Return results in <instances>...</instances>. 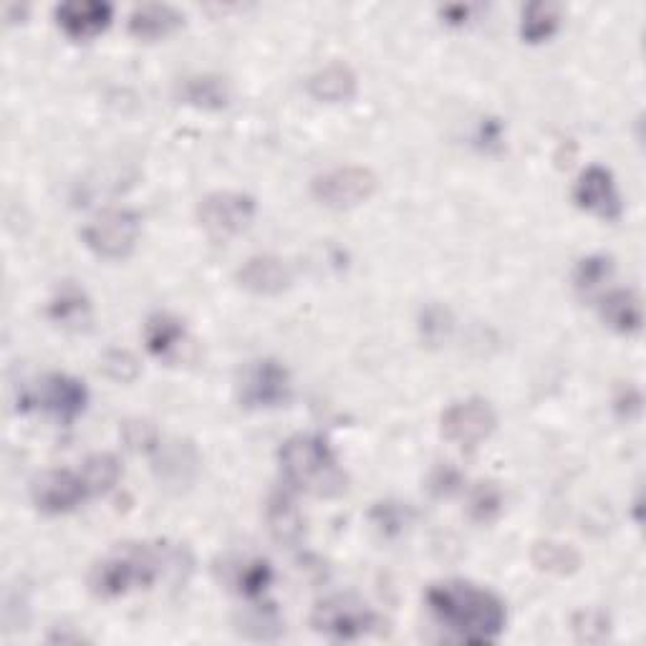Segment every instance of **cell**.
<instances>
[{
	"label": "cell",
	"instance_id": "cell-1",
	"mask_svg": "<svg viewBox=\"0 0 646 646\" xmlns=\"http://www.w3.org/2000/svg\"><path fill=\"white\" fill-rule=\"evenodd\" d=\"M427 606L444 629L470 644L495 642L507 621L505 603L470 581H442L430 586Z\"/></svg>",
	"mask_w": 646,
	"mask_h": 646
},
{
	"label": "cell",
	"instance_id": "cell-2",
	"mask_svg": "<svg viewBox=\"0 0 646 646\" xmlns=\"http://www.w3.org/2000/svg\"><path fill=\"white\" fill-rule=\"evenodd\" d=\"M188 565L190 561H184L182 548L169 543L127 546L94 565L92 591L104 599H117L136 588L155 586L165 571L180 573Z\"/></svg>",
	"mask_w": 646,
	"mask_h": 646
},
{
	"label": "cell",
	"instance_id": "cell-3",
	"mask_svg": "<svg viewBox=\"0 0 646 646\" xmlns=\"http://www.w3.org/2000/svg\"><path fill=\"white\" fill-rule=\"evenodd\" d=\"M280 470L296 490L319 498H336L346 490V472L338 465L328 442L316 434H296L278 452Z\"/></svg>",
	"mask_w": 646,
	"mask_h": 646
},
{
	"label": "cell",
	"instance_id": "cell-4",
	"mask_svg": "<svg viewBox=\"0 0 646 646\" xmlns=\"http://www.w3.org/2000/svg\"><path fill=\"white\" fill-rule=\"evenodd\" d=\"M142 232V217L134 210H107L86 223L81 230L86 248L99 258L119 261L132 253Z\"/></svg>",
	"mask_w": 646,
	"mask_h": 646
},
{
	"label": "cell",
	"instance_id": "cell-5",
	"mask_svg": "<svg viewBox=\"0 0 646 646\" xmlns=\"http://www.w3.org/2000/svg\"><path fill=\"white\" fill-rule=\"evenodd\" d=\"M311 624L319 634H326L331 639L351 642V639H361V636H367L369 632H374L379 619L367 603L357 599V596L338 594L316 603Z\"/></svg>",
	"mask_w": 646,
	"mask_h": 646
},
{
	"label": "cell",
	"instance_id": "cell-6",
	"mask_svg": "<svg viewBox=\"0 0 646 646\" xmlns=\"http://www.w3.org/2000/svg\"><path fill=\"white\" fill-rule=\"evenodd\" d=\"M313 198L334 210H349L376 192V177L367 167H338L319 175L311 184Z\"/></svg>",
	"mask_w": 646,
	"mask_h": 646
},
{
	"label": "cell",
	"instance_id": "cell-7",
	"mask_svg": "<svg viewBox=\"0 0 646 646\" xmlns=\"http://www.w3.org/2000/svg\"><path fill=\"white\" fill-rule=\"evenodd\" d=\"M290 399V374L276 359L253 361L240 379V402L248 409H273Z\"/></svg>",
	"mask_w": 646,
	"mask_h": 646
},
{
	"label": "cell",
	"instance_id": "cell-8",
	"mask_svg": "<svg viewBox=\"0 0 646 646\" xmlns=\"http://www.w3.org/2000/svg\"><path fill=\"white\" fill-rule=\"evenodd\" d=\"M200 225L210 236L230 238L238 236L253 223L255 200L242 192H213L198 207Z\"/></svg>",
	"mask_w": 646,
	"mask_h": 646
},
{
	"label": "cell",
	"instance_id": "cell-9",
	"mask_svg": "<svg viewBox=\"0 0 646 646\" xmlns=\"http://www.w3.org/2000/svg\"><path fill=\"white\" fill-rule=\"evenodd\" d=\"M88 392L84 382L69 374H48L36 392L26 394L21 399V407L28 409L31 404L44 407L48 415H53L59 422L71 424L86 409Z\"/></svg>",
	"mask_w": 646,
	"mask_h": 646
},
{
	"label": "cell",
	"instance_id": "cell-10",
	"mask_svg": "<svg viewBox=\"0 0 646 646\" xmlns=\"http://www.w3.org/2000/svg\"><path fill=\"white\" fill-rule=\"evenodd\" d=\"M495 411L484 399L455 402L442 415V434L450 442L463 444V447H475V444L488 440L495 432Z\"/></svg>",
	"mask_w": 646,
	"mask_h": 646
},
{
	"label": "cell",
	"instance_id": "cell-11",
	"mask_svg": "<svg viewBox=\"0 0 646 646\" xmlns=\"http://www.w3.org/2000/svg\"><path fill=\"white\" fill-rule=\"evenodd\" d=\"M88 488L84 475L71 470H48L31 484V498L40 513L61 515L71 513L84 503Z\"/></svg>",
	"mask_w": 646,
	"mask_h": 646
},
{
	"label": "cell",
	"instance_id": "cell-12",
	"mask_svg": "<svg viewBox=\"0 0 646 646\" xmlns=\"http://www.w3.org/2000/svg\"><path fill=\"white\" fill-rule=\"evenodd\" d=\"M573 200H576L581 210L601 217V220H619L621 213H624V202H621L613 175L599 165L586 167L578 175L576 188H573Z\"/></svg>",
	"mask_w": 646,
	"mask_h": 646
},
{
	"label": "cell",
	"instance_id": "cell-13",
	"mask_svg": "<svg viewBox=\"0 0 646 646\" xmlns=\"http://www.w3.org/2000/svg\"><path fill=\"white\" fill-rule=\"evenodd\" d=\"M53 13L63 34L76 40H86L109 26L115 11L104 0H67V3L56 5Z\"/></svg>",
	"mask_w": 646,
	"mask_h": 646
},
{
	"label": "cell",
	"instance_id": "cell-14",
	"mask_svg": "<svg viewBox=\"0 0 646 646\" xmlns=\"http://www.w3.org/2000/svg\"><path fill=\"white\" fill-rule=\"evenodd\" d=\"M290 268L276 255H253L238 271V283L250 294L276 296L290 286Z\"/></svg>",
	"mask_w": 646,
	"mask_h": 646
},
{
	"label": "cell",
	"instance_id": "cell-15",
	"mask_svg": "<svg viewBox=\"0 0 646 646\" xmlns=\"http://www.w3.org/2000/svg\"><path fill=\"white\" fill-rule=\"evenodd\" d=\"M184 23V15L169 3L136 5L129 15V34L142 40H157L177 31Z\"/></svg>",
	"mask_w": 646,
	"mask_h": 646
},
{
	"label": "cell",
	"instance_id": "cell-16",
	"mask_svg": "<svg viewBox=\"0 0 646 646\" xmlns=\"http://www.w3.org/2000/svg\"><path fill=\"white\" fill-rule=\"evenodd\" d=\"M599 313L603 323L619 334H636L642 328V298L629 288L611 290L601 298Z\"/></svg>",
	"mask_w": 646,
	"mask_h": 646
},
{
	"label": "cell",
	"instance_id": "cell-17",
	"mask_svg": "<svg viewBox=\"0 0 646 646\" xmlns=\"http://www.w3.org/2000/svg\"><path fill=\"white\" fill-rule=\"evenodd\" d=\"M309 94L319 101H349L357 94V74L346 63H328L309 79Z\"/></svg>",
	"mask_w": 646,
	"mask_h": 646
},
{
	"label": "cell",
	"instance_id": "cell-18",
	"mask_svg": "<svg viewBox=\"0 0 646 646\" xmlns=\"http://www.w3.org/2000/svg\"><path fill=\"white\" fill-rule=\"evenodd\" d=\"M265 518H268V528L273 538L280 540L286 546H296L298 540L303 538V515L298 511L294 500L288 495H273L268 503V511H265Z\"/></svg>",
	"mask_w": 646,
	"mask_h": 646
},
{
	"label": "cell",
	"instance_id": "cell-19",
	"mask_svg": "<svg viewBox=\"0 0 646 646\" xmlns=\"http://www.w3.org/2000/svg\"><path fill=\"white\" fill-rule=\"evenodd\" d=\"M184 342V326L180 319L169 316V313H155L144 326V344L152 357L167 359L180 349Z\"/></svg>",
	"mask_w": 646,
	"mask_h": 646
},
{
	"label": "cell",
	"instance_id": "cell-20",
	"mask_svg": "<svg viewBox=\"0 0 646 646\" xmlns=\"http://www.w3.org/2000/svg\"><path fill=\"white\" fill-rule=\"evenodd\" d=\"M561 5L546 3V0L528 3L521 15V36L528 44H543L561 28Z\"/></svg>",
	"mask_w": 646,
	"mask_h": 646
},
{
	"label": "cell",
	"instance_id": "cell-21",
	"mask_svg": "<svg viewBox=\"0 0 646 646\" xmlns=\"http://www.w3.org/2000/svg\"><path fill=\"white\" fill-rule=\"evenodd\" d=\"M182 99L192 104V107L223 109L230 101V86L228 81L213 74L190 76L182 84Z\"/></svg>",
	"mask_w": 646,
	"mask_h": 646
},
{
	"label": "cell",
	"instance_id": "cell-22",
	"mask_svg": "<svg viewBox=\"0 0 646 646\" xmlns=\"http://www.w3.org/2000/svg\"><path fill=\"white\" fill-rule=\"evenodd\" d=\"M88 298L84 290L76 286H63L59 294L53 296V301L48 303V316H51L59 326L67 328H81L88 321Z\"/></svg>",
	"mask_w": 646,
	"mask_h": 646
},
{
	"label": "cell",
	"instance_id": "cell-23",
	"mask_svg": "<svg viewBox=\"0 0 646 646\" xmlns=\"http://www.w3.org/2000/svg\"><path fill=\"white\" fill-rule=\"evenodd\" d=\"M81 475H84L88 495H104V492H109L119 482L121 465L115 455L101 452V455H92L86 459Z\"/></svg>",
	"mask_w": 646,
	"mask_h": 646
},
{
	"label": "cell",
	"instance_id": "cell-24",
	"mask_svg": "<svg viewBox=\"0 0 646 646\" xmlns=\"http://www.w3.org/2000/svg\"><path fill=\"white\" fill-rule=\"evenodd\" d=\"M503 511V492L495 482H480L470 492V515L478 523L495 521Z\"/></svg>",
	"mask_w": 646,
	"mask_h": 646
},
{
	"label": "cell",
	"instance_id": "cell-25",
	"mask_svg": "<svg viewBox=\"0 0 646 646\" xmlns=\"http://www.w3.org/2000/svg\"><path fill=\"white\" fill-rule=\"evenodd\" d=\"M273 581V569L268 561H253L242 565L238 573V591L246 596V599H261L265 588L271 586Z\"/></svg>",
	"mask_w": 646,
	"mask_h": 646
},
{
	"label": "cell",
	"instance_id": "cell-26",
	"mask_svg": "<svg viewBox=\"0 0 646 646\" xmlns=\"http://www.w3.org/2000/svg\"><path fill=\"white\" fill-rule=\"evenodd\" d=\"M613 263L609 255H588L576 265V273H573V280H576L578 290H594L596 286L611 276Z\"/></svg>",
	"mask_w": 646,
	"mask_h": 646
},
{
	"label": "cell",
	"instance_id": "cell-27",
	"mask_svg": "<svg viewBox=\"0 0 646 646\" xmlns=\"http://www.w3.org/2000/svg\"><path fill=\"white\" fill-rule=\"evenodd\" d=\"M536 563L546 571L565 573L578 565V555L569 546L561 543H538L536 546Z\"/></svg>",
	"mask_w": 646,
	"mask_h": 646
},
{
	"label": "cell",
	"instance_id": "cell-28",
	"mask_svg": "<svg viewBox=\"0 0 646 646\" xmlns=\"http://www.w3.org/2000/svg\"><path fill=\"white\" fill-rule=\"evenodd\" d=\"M121 438H124L129 447L136 452H155L159 447L157 430L149 422H142V419L124 422V427H121Z\"/></svg>",
	"mask_w": 646,
	"mask_h": 646
},
{
	"label": "cell",
	"instance_id": "cell-29",
	"mask_svg": "<svg viewBox=\"0 0 646 646\" xmlns=\"http://www.w3.org/2000/svg\"><path fill=\"white\" fill-rule=\"evenodd\" d=\"M104 371H107L111 379H117V382H132L136 371H140V363H136V359L129 351H109L107 357H104Z\"/></svg>",
	"mask_w": 646,
	"mask_h": 646
},
{
	"label": "cell",
	"instance_id": "cell-30",
	"mask_svg": "<svg viewBox=\"0 0 646 646\" xmlns=\"http://www.w3.org/2000/svg\"><path fill=\"white\" fill-rule=\"evenodd\" d=\"M404 515H407V511L397 503H379L374 507V513H371V518H374V523L386 533V536H394V533L404 530V523H407Z\"/></svg>",
	"mask_w": 646,
	"mask_h": 646
},
{
	"label": "cell",
	"instance_id": "cell-31",
	"mask_svg": "<svg viewBox=\"0 0 646 646\" xmlns=\"http://www.w3.org/2000/svg\"><path fill=\"white\" fill-rule=\"evenodd\" d=\"M450 331V313L440 309V306H432L422 313V334L430 338V342H440L444 334Z\"/></svg>",
	"mask_w": 646,
	"mask_h": 646
},
{
	"label": "cell",
	"instance_id": "cell-32",
	"mask_svg": "<svg viewBox=\"0 0 646 646\" xmlns=\"http://www.w3.org/2000/svg\"><path fill=\"white\" fill-rule=\"evenodd\" d=\"M613 409L619 411V417L634 419L642 411V394L634 386H621L617 397H613Z\"/></svg>",
	"mask_w": 646,
	"mask_h": 646
},
{
	"label": "cell",
	"instance_id": "cell-33",
	"mask_svg": "<svg viewBox=\"0 0 646 646\" xmlns=\"http://www.w3.org/2000/svg\"><path fill=\"white\" fill-rule=\"evenodd\" d=\"M459 472L452 470V467H440L438 472H434L432 478V490L440 492V495H450V492H455L459 488Z\"/></svg>",
	"mask_w": 646,
	"mask_h": 646
},
{
	"label": "cell",
	"instance_id": "cell-34",
	"mask_svg": "<svg viewBox=\"0 0 646 646\" xmlns=\"http://www.w3.org/2000/svg\"><path fill=\"white\" fill-rule=\"evenodd\" d=\"M470 11H472L470 5H447V8H442L440 15L447 23H452V26H463V23L470 19Z\"/></svg>",
	"mask_w": 646,
	"mask_h": 646
}]
</instances>
